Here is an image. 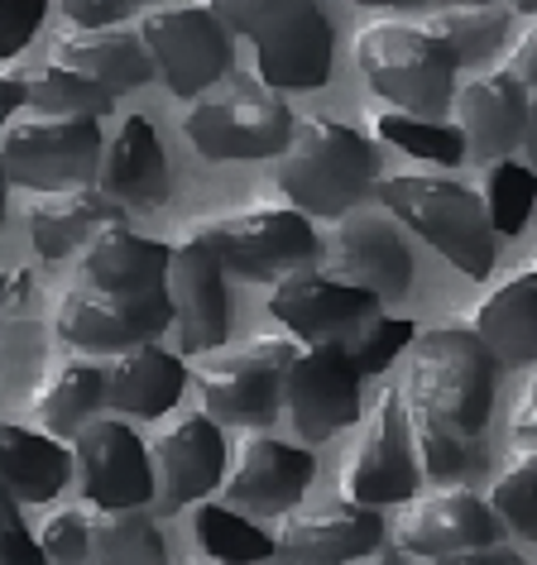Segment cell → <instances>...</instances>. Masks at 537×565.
I'll return each mask as SVG.
<instances>
[{
  "label": "cell",
  "mask_w": 537,
  "mask_h": 565,
  "mask_svg": "<svg viewBox=\"0 0 537 565\" xmlns=\"http://www.w3.org/2000/svg\"><path fill=\"white\" fill-rule=\"evenodd\" d=\"M379 182V153L360 130L331 116H307L293 125L288 149L278 153V192L303 216L341 221Z\"/></svg>",
  "instance_id": "obj_1"
},
{
  "label": "cell",
  "mask_w": 537,
  "mask_h": 565,
  "mask_svg": "<svg viewBox=\"0 0 537 565\" xmlns=\"http://www.w3.org/2000/svg\"><path fill=\"white\" fill-rule=\"evenodd\" d=\"M231 34L250 39L274 92H313L331 77V20L317 0H207Z\"/></svg>",
  "instance_id": "obj_2"
},
{
  "label": "cell",
  "mask_w": 537,
  "mask_h": 565,
  "mask_svg": "<svg viewBox=\"0 0 537 565\" xmlns=\"http://www.w3.org/2000/svg\"><path fill=\"white\" fill-rule=\"evenodd\" d=\"M408 355L403 403L451 422V427L480 436L494 413V388H499V364L475 331L465 327H432L413 335Z\"/></svg>",
  "instance_id": "obj_3"
},
{
  "label": "cell",
  "mask_w": 537,
  "mask_h": 565,
  "mask_svg": "<svg viewBox=\"0 0 537 565\" xmlns=\"http://www.w3.org/2000/svg\"><path fill=\"white\" fill-rule=\"evenodd\" d=\"M375 196L393 211V221L418 231L465 278H489L494 254H499V231L489 225V211L480 192L461 188L451 178L403 173V178H379Z\"/></svg>",
  "instance_id": "obj_4"
},
{
  "label": "cell",
  "mask_w": 537,
  "mask_h": 565,
  "mask_svg": "<svg viewBox=\"0 0 537 565\" xmlns=\"http://www.w3.org/2000/svg\"><path fill=\"white\" fill-rule=\"evenodd\" d=\"M356 63L370 92L389 102V110L422 120H442L456 96V63L422 24L375 20L356 34Z\"/></svg>",
  "instance_id": "obj_5"
},
{
  "label": "cell",
  "mask_w": 537,
  "mask_h": 565,
  "mask_svg": "<svg viewBox=\"0 0 537 565\" xmlns=\"http://www.w3.org/2000/svg\"><path fill=\"white\" fill-rule=\"evenodd\" d=\"M293 125L298 116L264 77H240L231 67L217 92H202L192 102L182 135L202 159H274L288 149Z\"/></svg>",
  "instance_id": "obj_6"
},
{
  "label": "cell",
  "mask_w": 537,
  "mask_h": 565,
  "mask_svg": "<svg viewBox=\"0 0 537 565\" xmlns=\"http://www.w3.org/2000/svg\"><path fill=\"white\" fill-rule=\"evenodd\" d=\"M106 139L96 120H63V116H24L0 130V163L10 182L34 192H63L96 182Z\"/></svg>",
  "instance_id": "obj_7"
},
{
  "label": "cell",
  "mask_w": 537,
  "mask_h": 565,
  "mask_svg": "<svg viewBox=\"0 0 537 565\" xmlns=\"http://www.w3.org/2000/svg\"><path fill=\"white\" fill-rule=\"evenodd\" d=\"M293 341H250L245 350L217 355L207 364H197L192 384L202 393V413L217 427H250L264 431L268 422L284 407V370L293 360Z\"/></svg>",
  "instance_id": "obj_8"
},
{
  "label": "cell",
  "mask_w": 537,
  "mask_h": 565,
  "mask_svg": "<svg viewBox=\"0 0 537 565\" xmlns=\"http://www.w3.org/2000/svg\"><path fill=\"white\" fill-rule=\"evenodd\" d=\"M207 235V245L217 249L225 274L278 282L293 268H307L322 259V239L313 231V216H303L298 206H260L240 211V216L197 225Z\"/></svg>",
  "instance_id": "obj_9"
},
{
  "label": "cell",
  "mask_w": 537,
  "mask_h": 565,
  "mask_svg": "<svg viewBox=\"0 0 537 565\" xmlns=\"http://www.w3.org/2000/svg\"><path fill=\"white\" fill-rule=\"evenodd\" d=\"M139 39L164 73L168 92L182 102L211 92L231 73V30L211 6H154L139 15Z\"/></svg>",
  "instance_id": "obj_10"
},
{
  "label": "cell",
  "mask_w": 537,
  "mask_h": 565,
  "mask_svg": "<svg viewBox=\"0 0 537 565\" xmlns=\"http://www.w3.org/2000/svg\"><path fill=\"white\" fill-rule=\"evenodd\" d=\"M268 317L284 321L298 345H341L350 350L370 331V321L385 317V302L356 282H336L322 268H293L268 288Z\"/></svg>",
  "instance_id": "obj_11"
},
{
  "label": "cell",
  "mask_w": 537,
  "mask_h": 565,
  "mask_svg": "<svg viewBox=\"0 0 537 565\" xmlns=\"http://www.w3.org/2000/svg\"><path fill=\"white\" fill-rule=\"evenodd\" d=\"M422 465L413 446V427H408L403 388H385L375 403L356 456L341 465V499L385 508V503H408L418 499Z\"/></svg>",
  "instance_id": "obj_12"
},
{
  "label": "cell",
  "mask_w": 537,
  "mask_h": 565,
  "mask_svg": "<svg viewBox=\"0 0 537 565\" xmlns=\"http://www.w3.org/2000/svg\"><path fill=\"white\" fill-rule=\"evenodd\" d=\"M59 335L82 355H116V350L159 341L173 327V302L164 292H145V298H120V292H102L92 282L67 288L59 302Z\"/></svg>",
  "instance_id": "obj_13"
},
{
  "label": "cell",
  "mask_w": 537,
  "mask_h": 565,
  "mask_svg": "<svg viewBox=\"0 0 537 565\" xmlns=\"http://www.w3.org/2000/svg\"><path fill=\"white\" fill-rule=\"evenodd\" d=\"M168 302H173L178 355H211L231 335V288H225V264L207 245L202 231L173 239L168 259Z\"/></svg>",
  "instance_id": "obj_14"
},
{
  "label": "cell",
  "mask_w": 537,
  "mask_h": 565,
  "mask_svg": "<svg viewBox=\"0 0 537 565\" xmlns=\"http://www.w3.org/2000/svg\"><path fill=\"white\" fill-rule=\"evenodd\" d=\"M284 413L303 441H331L360 417V370L341 345H298L284 370Z\"/></svg>",
  "instance_id": "obj_15"
},
{
  "label": "cell",
  "mask_w": 537,
  "mask_h": 565,
  "mask_svg": "<svg viewBox=\"0 0 537 565\" xmlns=\"http://www.w3.org/2000/svg\"><path fill=\"white\" fill-rule=\"evenodd\" d=\"M73 475L92 508H145L154 499L149 450L120 417H92L73 436Z\"/></svg>",
  "instance_id": "obj_16"
},
{
  "label": "cell",
  "mask_w": 537,
  "mask_h": 565,
  "mask_svg": "<svg viewBox=\"0 0 537 565\" xmlns=\"http://www.w3.org/2000/svg\"><path fill=\"white\" fill-rule=\"evenodd\" d=\"M317 460L307 446L278 441L268 431H250L235 446V465L225 479V503L240 513H293L313 489Z\"/></svg>",
  "instance_id": "obj_17"
},
{
  "label": "cell",
  "mask_w": 537,
  "mask_h": 565,
  "mask_svg": "<svg viewBox=\"0 0 537 565\" xmlns=\"http://www.w3.org/2000/svg\"><path fill=\"white\" fill-rule=\"evenodd\" d=\"M385 542V518L365 503L293 508L274 532V556L284 565H350L365 561Z\"/></svg>",
  "instance_id": "obj_18"
},
{
  "label": "cell",
  "mask_w": 537,
  "mask_h": 565,
  "mask_svg": "<svg viewBox=\"0 0 537 565\" xmlns=\"http://www.w3.org/2000/svg\"><path fill=\"white\" fill-rule=\"evenodd\" d=\"M489 542H499V513L471 489H432L422 499H408L399 522H393V546L418 561H436Z\"/></svg>",
  "instance_id": "obj_19"
},
{
  "label": "cell",
  "mask_w": 537,
  "mask_h": 565,
  "mask_svg": "<svg viewBox=\"0 0 537 565\" xmlns=\"http://www.w3.org/2000/svg\"><path fill=\"white\" fill-rule=\"evenodd\" d=\"M322 274L336 282H356L379 302H399L413 282V249L389 216H341L331 235V254Z\"/></svg>",
  "instance_id": "obj_20"
},
{
  "label": "cell",
  "mask_w": 537,
  "mask_h": 565,
  "mask_svg": "<svg viewBox=\"0 0 537 565\" xmlns=\"http://www.w3.org/2000/svg\"><path fill=\"white\" fill-rule=\"evenodd\" d=\"M149 465L159 513H178L188 503H202L225 479V436L207 413H188L154 441Z\"/></svg>",
  "instance_id": "obj_21"
},
{
  "label": "cell",
  "mask_w": 537,
  "mask_h": 565,
  "mask_svg": "<svg viewBox=\"0 0 537 565\" xmlns=\"http://www.w3.org/2000/svg\"><path fill=\"white\" fill-rule=\"evenodd\" d=\"M451 116L465 139L471 159H508L523 145V120H528V87L508 77L504 67L489 77H475L451 96Z\"/></svg>",
  "instance_id": "obj_22"
},
{
  "label": "cell",
  "mask_w": 537,
  "mask_h": 565,
  "mask_svg": "<svg viewBox=\"0 0 537 565\" xmlns=\"http://www.w3.org/2000/svg\"><path fill=\"white\" fill-rule=\"evenodd\" d=\"M106 370V407L125 417H164L173 413L182 388H188V360L159 341L116 350Z\"/></svg>",
  "instance_id": "obj_23"
},
{
  "label": "cell",
  "mask_w": 537,
  "mask_h": 565,
  "mask_svg": "<svg viewBox=\"0 0 537 565\" xmlns=\"http://www.w3.org/2000/svg\"><path fill=\"white\" fill-rule=\"evenodd\" d=\"M96 188L120 206H164L168 202V153L149 116H125L102 149Z\"/></svg>",
  "instance_id": "obj_24"
},
{
  "label": "cell",
  "mask_w": 537,
  "mask_h": 565,
  "mask_svg": "<svg viewBox=\"0 0 537 565\" xmlns=\"http://www.w3.org/2000/svg\"><path fill=\"white\" fill-rule=\"evenodd\" d=\"M168 259H173L168 239L135 235L130 225H106L82 249V282L102 292H120V298H145V292L168 288Z\"/></svg>",
  "instance_id": "obj_25"
},
{
  "label": "cell",
  "mask_w": 537,
  "mask_h": 565,
  "mask_svg": "<svg viewBox=\"0 0 537 565\" xmlns=\"http://www.w3.org/2000/svg\"><path fill=\"white\" fill-rule=\"evenodd\" d=\"M106 225H125V206L96 182L44 192L30 206V239L39 259H67L77 245H92V235H102Z\"/></svg>",
  "instance_id": "obj_26"
},
{
  "label": "cell",
  "mask_w": 537,
  "mask_h": 565,
  "mask_svg": "<svg viewBox=\"0 0 537 565\" xmlns=\"http://www.w3.org/2000/svg\"><path fill=\"white\" fill-rule=\"evenodd\" d=\"M471 331L485 341L499 370H528V364H537V268L504 278L475 307Z\"/></svg>",
  "instance_id": "obj_27"
},
{
  "label": "cell",
  "mask_w": 537,
  "mask_h": 565,
  "mask_svg": "<svg viewBox=\"0 0 537 565\" xmlns=\"http://www.w3.org/2000/svg\"><path fill=\"white\" fill-rule=\"evenodd\" d=\"M53 63L102 82L116 96L145 87L154 77V58L145 39H139V30H120V24H110V30H67L53 44Z\"/></svg>",
  "instance_id": "obj_28"
},
{
  "label": "cell",
  "mask_w": 537,
  "mask_h": 565,
  "mask_svg": "<svg viewBox=\"0 0 537 565\" xmlns=\"http://www.w3.org/2000/svg\"><path fill=\"white\" fill-rule=\"evenodd\" d=\"M73 479V446L49 436L44 427L0 422V484L15 503H49Z\"/></svg>",
  "instance_id": "obj_29"
},
{
  "label": "cell",
  "mask_w": 537,
  "mask_h": 565,
  "mask_svg": "<svg viewBox=\"0 0 537 565\" xmlns=\"http://www.w3.org/2000/svg\"><path fill=\"white\" fill-rule=\"evenodd\" d=\"M102 407H106V370L92 360L63 364V370L34 393V422L49 436H59V441H73Z\"/></svg>",
  "instance_id": "obj_30"
},
{
  "label": "cell",
  "mask_w": 537,
  "mask_h": 565,
  "mask_svg": "<svg viewBox=\"0 0 537 565\" xmlns=\"http://www.w3.org/2000/svg\"><path fill=\"white\" fill-rule=\"evenodd\" d=\"M92 556L102 565H168V546L139 508H92Z\"/></svg>",
  "instance_id": "obj_31"
},
{
  "label": "cell",
  "mask_w": 537,
  "mask_h": 565,
  "mask_svg": "<svg viewBox=\"0 0 537 565\" xmlns=\"http://www.w3.org/2000/svg\"><path fill=\"white\" fill-rule=\"evenodd\" d=\"M422 30L432 39H442V49L451 53V63H480L489 53H499L508 34V6H446L436 15L422 20Z\"/></svg>",
  "instance_id": "obj_32"
},
{
  "label": "cell",
  "mask_w": 537,
  "mask_h": 565,
  "mask_svg": "<svg viewBox=\"0 0 537 565\" xmlns=\"http://www.w3.org/2000/svg\"><path fill=\"white\" fill-rule=\"evenodd\" d=\"M408 407V403H403ZM408 427H413V446H418V465H422V479H461V475H475L485 450H480V436L451 427V422L422 413V407H408Z\"/></svg>",
  "instance_id": "obj_33"
},
{
  "label": "cell",
  "mask_w": 537,
  "mask_h": 565,
  "mask_svg": "<svg viewBox=\"0 0 537 565\" xmlns=\"http://www.w3.org/2000/svg\"><path fill=\"white\" fill-rule=\"evenodd\" d=\"M192 532H197V546L217 565H254V561L274 556V536L260 532L231 503H197Z\"/></svg>",
  "instance_id": "obj_34"
},
{
  "label": "cell",
  "mask_w": 537,
  "mask_h": 565,
  "mask_svg": "<svg viewBox=\"0 0 537 565\" xmlns=\"http://www.w3.org/2000/svg\"><path fill=\"white\" fill-rule=\"evenodd\" d=\"M30 110L39 116H63V120H102L116 110V92H106L102 82L73 73V67L49 63L44 73L30 77Z\"/></svg>",
  "instance_id": "obj_35"
},
{
  "label": "cell",
  "mask_w": 537,
  "mask_h": 565,
  "mask_svg": "<svg viewBox=\"0 0 537 565\" xmlns=\"http://www.w3.org/2000/svg\"><path fill=\"white\" fill-rule=\"evenodd\" d=\"M375 130L385 145L413 153V159H432V163H461L465 159V139L456 125L446 120H422V116H403V110H379Z\"/></svg>",
  "instance_id": "obj_36"
},
{
  "label": "cell",
  "mask_w": 537,
  "mask_h": 565,
  "mask_svg": "<svg viewBox=\"0 0 537 565\" xmlns=\"http://www.w3.org/2000/svg\"><path fill=\"white\" fill-rule=\"evenodd\" d=\"M537 202V173L523 159H494L485 178V211L499 235H518Z\"/></svg>",
  "instance_id": "obj_37"
},
{
  "label": "cell",
  "mask_w": 537,
  "mask_h": 565,
  "mask_svg": "<svg viewBox=\"0 0 537 565\" xmlns=\"http://www.w3.org/2000/svg\"><path fill=\"white\" fill-rule=\"evenodd\" d=\"M489 508L518 536L537 542V446L514 456L499 470V479H494V489H489Z\"/></svg>",
  "instance_id": "obj_38"
},
{
  "label": "cell",
  "mask_w": 537,
  "mask_h": 565,
  "mask_svg": "<svg viewBox=\"0 0 537 565\" xmlns=\"http://www.w3.org/2000/svg\"><path fill=\"white\" fill-rule=\"evenodd\" d=\"M413 321H403V317H379V321H370V331L360 335L356 345L346 350L350 355V364H356L360 374H385L393 360L403 355L408 345H413Z\"/></svg>",
  "instance_id": "obj_39"
},
{
  "label": "cell",
  "mask_w": 537,
  "mask_h": 565,
  "mask_svg": "<svg viewBox=\"0 0 537 565\" xmlns=\"http://www.w3.org/2000/svg\"><path fill=\"white\" fill-rule=\"evenodd\" d=\"M39 546H44L49 565H82L92 556V503L87 508H63L44 522L39 532Z\"/></svg>",
  "instance_id": "obj_40"
},
{
  "label": "cell",
  "mask_w": 537,
  "mask_h": 565,
  "mask_svg": "<svg viewBox=\"0 0 537 565\" xmlns=\"http://www.w3.org/2000/svg\"><path fill=\"white\" fill-rule=\"evenodd\" d=\"M0 561L6 565H49L44 546H39V536L24 527L20 503L10 499L6 484H0Z\"/></svg>",
  "instance_id": "obj_41"
},
{
  "label": "cell",
  "mask_w": 537,
  "mask_h": 565,
  "mask_svg": "<svg viewBox=\"0 0 537 565\" xmlns=\"http://www.w3.org/2000/svg\"><path fill=\"white\" fill-rule=\"evenodd\" d=\"M154 6H164V0H59V10L73 30H110V24L145 15Z\"/></svg>",
  "instance_id": "obj_42"
},
{
  "label": "cell",
  "mask_w": 537,
  "mask_h": 565,
  "mask_svg": "<svg viewBox=\"0 0 537 565\" xmlns=\"http://www.w3.org/2000/svg\"><path fill=\"white\" fill-rule=\"evenodd\" d=\"M44 15H49V0H0V58L24 53Z\"/></svg>",
  "instance_id": "obj_43"
},
{
  "label": "cell",
  "mask_w": 537,
  "mask_h": 565,
  "mask_svg": "<svg viewBox=\"0 0 537 565\" xmlns=\"http://www.w3.org/2000/svg\"><path fill=\"white\" fill-rule=\"evenodd\" d=\"M428 565H533V561L504 542H489V546H471V551H451V556H436Z\"/></svg>",
  "instance_id": "obj_44"
},
{
  "label": "cell",
  "mask_w": 537,
  "mask_h": 565,
  "mask_svg": "<svg viewBox=\"0 0 537 565\" xmlns=\"http://www.w3.org/2000/svg\"><path fill=\"white\" fill-rule=\"evenodd\" d=\"M504 73L518 77L528 92H537V24L514 44V53H508V63H504Z\"/></svg>",
  "instance_id": "obj_45"
},
{
  "label": "cell",
  "mask_w": 537,
  "mask_h": 565,
  "mask_svg": "<svg viewBox=\"0 0 537 565\" xmlns=\"http://www.w3.org/2000/svg\"><path fill=\"white\" fill-rule=\"evenodd\" d=\"M514 436H523V441H533L537 446V379L528 388H523V398H518V407H514Z\"/></svg>",
  "instance_id": "obj_46"
},
{
  "label": "cell",
  "mask_w": 537,
  "mask_h": 565,
  "mask_svg": "<svg viewBox=\"0 0 537 565\" xmlns=\"http://www.w3.org/2000/svg\"><path fill=\"white\" fill-rule=\"evenodd\" d=\"M20 106H30V82H20V77H0V130H6L10 116H15Z\"/></svg>",
  "instance_id": "obj_47"
},
{
  "label": "cell",
  "mask_w": 537,
  "mask_h": 565,
  "mask_svg": "<svg viewBox=\"0 0 537 565\" xmlns=\"http://www.w3.org/2000/svg\"><path fill=\"white\" fill-rule=\"evenodd\" d=\"M523 163L537 173V92H528V120H523Z\"/></svg>",
  "instance_id": "obj_48"
},
{
  "label": "cell",
  "mask_w": 537,
  "mask_h": 565,
  "mask_svg": "<svg viewBox=\"0 0 537 565\" xmlns=\"http://www.w3.org/2000/svg\"><path fill=\"white\" fill-rule=\"evenodd\" d=\"M360 6H379V10H422L428 0H360Z\"/></svg>",
  "instance_id": "obj_49"
},
{
  "label": "cell",
  "mask_w": 537,
  "mask_h": 565,
  "mask_svg": "<svg viewBox=\"0 0 537 565\" xmlns=\"http://www.w3.org/2000/svg\"><path fill=\"white\" fill-rule=\"evenodd\" d=\"M15 288H24V274H0V298H6V292H15Z\"/></svg>",
  "instance_id": "obj_50"
},
{
  "label": "cell",
  "mask_w": 537,
  "mask_h": 565,
  "mask_svg": "<svg viewBox=\"0 0 537 565\" xmlns=\"http://www.w3.org/2000/svg\"><path fill=\"white\" fill-rule=\"evenodd\" d=\"M6 196H10V173H6V163H0V221H6Z\"/></svg>",
  "instance_id": "obj_51"
},
{
  "label": "cell",
  "mask_w": 537,
  "mask_h": 565,
  "mask_svg": "<svg viewBox=\"0 0 537 565\" xmlns=\"http://www.w3.org/2000/svg\"><path fill=\"white\" fill-rule=\"evenodd\" d=\"M508 10H518V15H537V0H508Z\"/></svg>",
  "instance_id": "obj_52"
},
{
  "label": "cell",
  "mask_w": 537,
  "mask_h": 565,
  "mask_svg": "<svg viewBox=\"0 0 537 565\" xmlns=\"http://www.w3.org/2000/svg\"><path fill=\"white\" fill-rule=\"evenodd\" d=\"M451 6H504V0H451Z\"/></svg>",
  "instance_id": "obj_53"
},
{
  "label": "cell",
  "mask_w": 537,
  "mask_h": 565,
  "mask_svg": "<svg viewBox=\"0 0 537 565\" xmlns=\"http://www.w3.org/2000/svg\"><path fill=\"white\" fill-rule=\"evenodd\" d=\"M379 565H399V561H379Z\"/></svg>",
  "instance_id": "obj_54"
},
{
  "label": "cell",
  "mask_w": 537,
  "mask_h": 565,
  "mask_svg": "<svg viewBox=\"0 0 537 565\" xmlns=\"http://www.w3.org/2000/svg\"><path fill=\"white\" fill-rule=\"evenodd\" d=\"M0 565H6V561H0Z\"/></svg>",
  "instance_id": "obj_55"
}]
</instances>
